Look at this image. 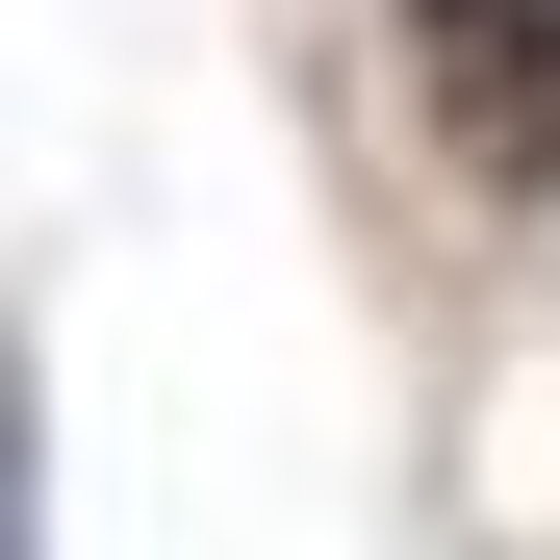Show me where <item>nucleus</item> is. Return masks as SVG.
<instances>
[{"label": "nucleus", "mask_w": 560, "mask_h": 560, "mask_svg": "<svg viewBox=\"0 0 560 560\" xmlns=\"http://www.w3.org/2000/svg\"><path fill=\"white\" fill-rule=\"evenodd\" d=\"M383 26H408V77H433V103L485 128V178L535 205V178H560V0H383Z\"/></svg>", "instance_id": "nucleus-1"}, {"label": "nucleus", "mask_w": 560, "mask_h": 560, "mask_svg": "<svg viewBox=\"0 0 560 560\" xmlns=\"http://www.w3.org/2000/svg\"><path fill=\"white\" fill-rule=\"evenodd\" d=\"M26 485H51V458H26V357H0V510H26Z\"/></svg>", "instance_id": "nucleus-2"}]
</instances>
